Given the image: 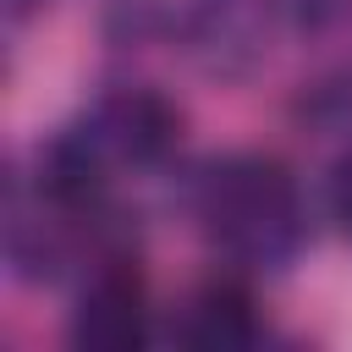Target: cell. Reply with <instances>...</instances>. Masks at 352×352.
Returning <instances> with one entry per match:
<instances>
[{"label":"cell","instance_id":"2","mask_svg":"<svg viewBox=\"0 0 352 352\" xmlns=\"http://www.w3.org/2000/svg\"><path fill=\"white\" fill-rule=\"evenodd\" d=\"M148 336V297H143V280L126 270V264H110L99 270L82 297H77V314H72V341L77 346H99V352H126Z\"/></svg>","mask_w":352,"mask_h":352},{"label":"cell","instance_id":"1","mask_svg":"<svg viewBox=\"0 0 352 352\" xmlns=\"http://www.w3.org/2000/svg\"><path fill=\"white\" fill-rule=\"evenodd\" d=\"M198 220L209 242L248 270L292 264L308 236V209L292 170L264 154H231L209 165L198 182Z\"/></svg>","mask_w":352,"mask_h":352},{"label":"cell","instance_id":"3","mask_svg":"<svg viewBox=\"0 0 352 352\" xmlns=\"http://www.w3.org/2000/svg\"><path fill=\"white\" fill-rule=\"evenodd\" d=\"M176 336L187 346H204V352H236V346H248L258 336V319H253L248 292H236V286H204L187 302Z\"/></svg>","mask_w":352,"mask_h":352},{"label":"cell","instance_id":"4","mask_svg":"<svg viewBox=\"0 0 352 352\" xmlns=\"http://www.w3.org/2000/svg\"><path fill=\"white\" fill-rule=\"evenodd\" d=\"M214 0H116V11L132 22V28H192Z\"/></svg>","mask_w":352,"mask_h":352},{"label":"cell","instance_id":"5","mask_svg":"<svg viewBox=\"0 0 352 352\" xmlns=\"http://www.w3.org/2000/svg\"><path fill=\"white\" fill-rule=\"evenodd\" d=\"M330 209H336V220L352 231V148L336 160V176H330Z\"/></svg>","mask_w":352,"mask_h":352}]
</instances>
